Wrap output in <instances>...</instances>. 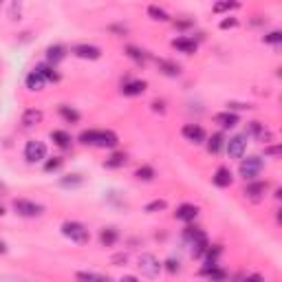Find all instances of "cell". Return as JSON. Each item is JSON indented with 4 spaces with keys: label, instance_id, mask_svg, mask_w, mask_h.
<instances>
[{
    "label": "cell",
    "instance_id": "1",
    "mask_svg": "<svg viewBox=\"0 0 282 282\" xmlns=\"http://www.w3.org/2000/svg\"><path fill=\"white\" fill-rule=\"evenodd\" d=\"M80 141L86 146H97V148H115L119 143V137L112 130H84L80 135Z\"/></svg>",
    "mask_w": 282,
    "mask_h": 282
},
{
    "label": "cell",
    "instance_id": "2",
    "mask_svg": "<svg viewBox=\"0 0 282 282\" xmlns=\"http://www.w3.org/2000/svg\"><path fill=\"white\" fill-rule=\"evenodd\" d=\"M62 234L78 245H86L91 240V232L82 223H78V220H66L62 225Z\"/></svg>",
    "mask_w": 282,
    "mask_h": 282
},
{
    "label": "cell",
    "instance_id": "3",
    "mask_svg": "<svg viewBox=\"0 0 282 282\" xmlns=\"http://www.w3.org/2000/svg\"><path fill=\"white\" fill-rule=\"evenodd\" d=\"M240 177L245 181H256L263 172V159L260 157H247V159H240V168H238Z\"/></svg>",
    "mask_w": 282,
    "mask_h": 282
},
{
    "label": "cell",
    "instance_id": "4",
    "mask_svg": "<svg viewBox=\"0 0 282 282\" xmlns=\"http://www.w3.org/2000/svg\"><path fill=\"white\" fill-rule=\"evenodd\" d=\"M141 269V274L146 276V278H157L159 276V271H161V263L157 260V256H152V254H141L139 256V265H137Z\"/></svg>",
    "mask_w": 282,
    "mask_h": 282
},
{
    "label": "cell",
    "instance_id": "5",
    "mask_svg": "<svg viewBox=\"0 0 282 282\" xmlns=\"http://www.w3.org/2000/svg\"><path fill=\"white\" fill-rule=\"evenodd\" d=\"M11 205H13V209H16V214H20V216H40V214L44 212V207L40 203L27 201V198H16Z\"/></svg>",
    "mask_w": 282,
    "mask_h": 282
},
{
    "label": "cell",
    "instance_id": "6",
    "mask_svg": "<svg viewBox=\"0 0 282 282\" xmlns=\"http://www.w3.org/2000/svg\"><path fill=\"white\" fill-rule=\"evenodd\" d=\"M47 157V146H44L42 141H29L27 146H24V159L31 163H38L42 161V159Z\"/></svg>",
    "mask_w": 282,
    "mask_h": 282
},
{
    "label": "cell",
    "instance_id": "7",
    "mask_svg": "<svg viewBox=\"0 0 282 282\" xmlns=\"http://www.w3.org/2000/svg\"><path fill=\"white\" fill-rule=\"evenodd\" d=\"M245 148H247V135H236L227 141V155L232 159H243Z\"/></svg>",
    "mask_w": 282,
    "mask_h": 282
},
{
    "label": "cell",
    "instance_id": "8",
    "mask_svg": "<svg viewBox=\"0 0 282 282\" xmlns=\"http://www.w3.org/2000/svg\"><path fill=\"white\" fill-rule=\"evenodd\" d=\"M73 53L82 60H99L101 58V49L93 47V44H78V47H73Z\"/></svg>",
    "mask_w": 282,
    "mask_h": 282
},
{
    "label": "cell",
    "instance_id": "9",
    "mask_svg": "<svg viewBox=\"0 0 282 282\" xmlns=\"http://www.w3.org/2000/svg\"><path fill=\"white\" fill-rule=\"evenodd\" d=\"M183 137H186L188 141L203 143L205 141V130L201 126H196V124H188V126H183Z\"/></svg>",
    "mask_w": 282,
    "mask_h": 282
},
{
    "label": "cell",
    "instance_id": "10",
    "mask_svg": "<svg viewBox=\"0 0 282 282\" xmlns=\"http://www.w3.org/2000/svg\"><path fill=\"white\" fill-rule=\"evenodd\" d=\"M267 188H269V183L267 181H251L249 186L245 188V194H247L249 198H254V201H258V198L267 192Z\"/></svg>",
    "mask_w": 282,
    "mask_h": 282
},
{
    "label": "cell",
    "instance_id": "11",
    "mask_svg": "<svg viewBox=\"0 0 282 282\" xmlns=\"http://www.w3.org/2000/svg\"><path fill=\"white\" fill-rule=\"evenodd\" d=\"M196 214H198V207H196V205H192V203H183L181 207L177 209V214H174V216H177L179 220H186V223H189V220L196 218Z\"/></svg>",
    "mask_w": 282,
    "mask_h": 282
},
{
    "label": "cell",
    "instance_id": "12",
    "mask_svg": "<svg viewBox=\"0 0 282 282\" xmlns=\"http://www.w3.org/2000/svg\"><path fill=\"white\" fill-rule=\"evenodd\" d=\"M146 89H148L146 82H143V80H135V82H128L124 89H121V93L128 95V97H137V95L146 93Z\"/></svg>",
    "mask_w": 282,
    "mask_h": 282
},
{
    "label": "cell",
    "instance_id": "13",
    "mask_svg": "<svg viewBox=\"0 0 282 282\" xmlns=\"http://www.w3.org/2000/svg\"><path fill=\"white\" fill-rule=\"evenodd\" d=\"M214 121H216L220 128H234L236 124H238V115H236V112L225 110V112H218V115H214Z\"/></svg>",
    "mask_w": 282,
    "mask_h": 282
},
{
    "label": "cell",
    "instance_id": "14",
    "mask_svg": "<svg viewBox=\"0 0 282 282\" xmlns=\"http://www.w3.org/2000/svg\"><path fill=\"white\" fill-rule=\"evenodd\" d=\"M234 181L232 172H229V168H218L216 172H214V186L218 188H229Z\"/></svg>",
    "mask_w": 282,
    "mask_h": 282
},
{
    "label": "cell",
    "instance_id": "15",
    "mask_svg": "<svg viewBox=\"0 0 282 282\" xmlns=\"http://www.w3.org/2000/svg\"><path fill=\"white\" fill-rule=\"evenodd\" d=\"M172 47L177 49V51H181V53H188V55L196 53V42H194V40H189V38H177V40H172Z\"/></svg>",
    "mask_w": 282,
    "mask_h": 282
},
{
    "label": "cell",
    "instance_id": "16",
    "mask_svg": "<svg viewBox=\"0 0 282 282\" xmlns=\"http://www.w3.org/2000/svg\"><path fill=\"white\" fill-rule=\"evenodd\" d=\"M42 110H38V108H29V110H24V115H22V124L27 126V128H31V126H38L40 121H42Z\"/></svg>",
    "mask_w": 282,
    "mask_h": 282
},
{
    "label": "cell",
    "instance_id": "17",
    "mask_svg": "<svg viewBox=\"0 0 282 282\" xmlns=\"http://www.w3.org/2000/svg\"><path fill=\"white\" fill-rule=\"evenodd\" d=\"M66 58V49L62 47V44H53V47L47 49V60L51 64H58L62 62V60Z\"/></svg>",
    "mask_w": 282,
    "mask_h": 282
},
{
    "label": "cell",
    "instance_id": "18",
    "mask_svg": "<svg viewBox=\"0 0 282 282\" xmlns=\"http://www.w3.org/2000/svg\"><path fill=\"white\" fill-rule=\"evenodd\" d=\"M78 282H112L108 276H101V274H93V271H78L75 274Z\"/></svg>",
    "mask_w": 282,
    "mask_h": 282
},
{
    "label": "cell",
    "instance_id": "19",
    "mask_svg": "<svg viewBox=\"0 0 282 282\" xmlns=\"http://www.w3.org/2000/svg\"><path fill=\"white\" fill-rule=\"evenodd\" d=\"M44 84H47V80H44L42 75L38 73V71H31V73L27 75V89H31V91H42Z\"/></svg>",
    "mask_w": 282,
    "mask_h": 282
},
{
    "label": "cell",
    "instance_id": "20",
    "mask_svg": "<svg viewBox=\"0 0 282 282\" xmlns=\"http://www.w3.org/2000/svg\"><path fill=\"white\" fill-rule=\"evenodd\" d=\"M51 139H53V143L60 148H71V141H73L69 132H64V130H53L51 132Z\"/></svg>",
    "mask_w": 282,
    "mask_h": 282
},
{
    "label": "cell",
    "instance_id": "21",
    "mask_svg": "<svg viewBox=\"0 0 282 282\" xmlns=\"http://www.w3.org/2000/svg\"><path fill=\"white\" fill-rule=\"evenodd\" d=\"M117 238H119V234H117V229H112V227L104 229V232L99 234V243L104 245V247H112V245L117 243Z\"/></svg>",
    "mask_w": 282,
    "mask_h": 282
},
{
    "label": "cell",
    "instance_id": "22",
    "mask_svg": "<svg viewBox=\"0 0 282 282\" xmlns=\"http://www.w3.org/2000/svg\"><path fill=\"white\" fill-rule=\"evenodd\" d=\"M157 64H159V69L166 75H170V78H177V75L181 73V66L174 64V62H168V60H157Z\"/></svg>",
    "mask_w": 282,
    "mask_h": 282
},
{
    "label": "cell",
    "instance_id": "23",
    "mask_svg": "<svg viewBox=\"0 0 282 282\" xmlns=\"http://www.w3.org/2000/svg\"><path fill=\"white\" fill-rule=\"evenodd\" d=\"M207 249H209V245H207V238L205 236H201L198 240H194L192 243V256L194 258H201V256L207 254Z\"/></svg>",
    "mask_w": 282,
    "mask_h": 282
},
{
    "label": "cell",
    "instance_id": "24",
    "mask_svg": "<svg viewBox=\"0 0 282 282\" xmlns=\"http://www.w3.org/2000/svg\"><path fill=\"white\" fill-rule=\"evenodd\" d=\"M203 276H207L212 282H225V278H227V274L223 269H218V267H205Z\"/></svg>",
    "mask_w": 282,
    "mask_h": 282
},
{
    "label": "cell",
    "instance_id": "25",
    "mask_svg": "<svg viewBox=\"0 0 282 282\" xmlns=\"http://www.w3.org/2000/svg\"><path fill=\"white\" fill-rule=\"evenodd\" d=\"M126 161H128V157L124 155V152H115L110 159H106L104 166L106 168H121V166H126Z\"/></svg>",
    "mask_w": 282,
    "mask_h": 282
},
{
    "label": "cell",
    "instance_id": "26",
    "mask_svg": "<svg viewBox=\"0 0 282 282\" xmlns=\"http://www.w3.org/2000/svg\"><path fill=\"white\" fill-rule=\"evenodd\" d=\"M148 16L152 20H161V22H168V20H170L168 11H163L161 7H157V4H150V7H148Z\"/></svg>",
    "mask_w": 282,
    "mask_h": 282
},
{
    "label": "cell",
    "instance_id": "27",
    "mask_svg": "<svg viewBox=\"0 0 282 282\" xmlns=\"http://www.w3.org/2000/svg\"><path fill=\"white\" fill-rule=\"evenodd\" d=\"M60 115H62L66 121H71V124H75V121H80V112L75 110V108H69V106H66V104L60 106Z\"/></svg>",
    "mask_w": 282,
    "mask_h": 282
},
{
    "label": "cell",
    "instance_id": "28",
    "mask_svg": "<svg viewBox=\"0 0 282 282\" xmlns=\"http://www.w3.org/2000/svg\"><path fill=\"white\" fill-rule=\"evenodd\" d=\"M223 135L220 132H216V135H212V139L207 141V150L212 152V155H216V152H220V148H223Z\"/></svg>",
    "mask_w": 282,
    "mask_h": 282
},
{
    "label": "cell",
    "instance_id": "29",
    "mask_svg": "<svg viewBox=\"0 0 282 282\" xmlns=\"http://www.w3.org/2000/svg\"><path fill=\"white\" fill-rule=\"evenodd\" d=\"M135 177L139 179V181H152V179H155L157 174H155V170H152L150 166H141V168H137Z\"/></svg>",
    "mask_w": 282,
    "mask_h": 282
},
{
    "label": "cell",
    "instance_id": "30",
    "mask_svg": "<svg viewBox=\"0 0 282 282\" xmlns=\"http://www.w3.org/2000/svg\"><path fill=\"white\" fill-rule=\"evenodd\" d=\"M35 71H38V73H40V75H42V78H44V80H47V82H58V80H60V75H58V73H55V71H53V69H51V66H47V64H42V66H38V69H35Z\"/></svg>",
    "mask_w": 282,
    "mask_h": 282
},
{
    "label": "cell",
    "instance_id": "31",
    "mask_svg": "<svg viewBox=\"0 0 282 282\" xmlns=\"http://www.w3.org/2000/svg\"><path fill=\"white\" fill-rule=\"evenodd\" d=\"M126 53H128V58H132L135 62H143V60H146V53H143L141 49H137V47H128Z\"/></svg>",
    "mask_w": 282,
    "mask_h": 282
},
{
    "label": "cell",
    "instance_id": "32",
    "mask_svg": "<svg viewBox=\"0 0 282 282\" xmlns=\"http://www.w3.org/2000/svg\"><path fill=\"white\" fill-rule=\"evenodd\" d=\"M166 207H168V203L159 198V201H152V203L146 205V212L148 214H155V212H161V209H166Z\"/></svg>",
    "mask_w": 282,
    "mask_h": 282
},
{
    "label": "cell",
    "instance_id": "33",
    "mask_svg": "<svg viewBox=\"0 0 282 282\" xmlns=\"http://www.w3.org/2000/svg\"><path fill=\"white\" fill-rule=\"evenodd\" d=\"M84 181V179H82V174H71V177H66V179H62V186L64 188H71V186H80V183Z\"/></svg>",
    "mask_w": 282,
    "mask_h": 282
},
{
    "label": "cell",
    "instance_id": "34",
    "mask_svg": "<svg viewBox=\"0 0 282 282\" xmlns=\"http://www.w3.org/2000/svg\"><path fill=\"white\" fill-rule=\"evenodd\" d=\"M263 40L267 44H280L282 42V33L280 31H271V33H267Z\"/></svg>",
    "mask_w": 282,
    "mask_h": 282
},
{
    "label": "cell",
    "instance_id": "35",
    "mask_svg": "<svg viewBox=\"0 0 282 282\" xmlns=\"http://www.w3.org/2000/svg\"><path fill=\"white\" fill-rule=\"evenodd\" d=\"M58 168H62V159H60V157H53L51 161L44 163V170H47V172H53V170H58Z\"/></svg>",
    "mask_w": 282,
    "mask_h": 282
},
{
    "label": "cell",
    "instance_id": "36",
    "mask_svg": "<svg viewBox=\"0 0 282 282\" xmlns=\"http://www.w3.org/2000/svg\"><path fill=\"white\" fill-rule=\"evenodd\" d=\"M238 7V2H216L214 4V11L220 13V11H227V9H236Z\"/></svg>",
    "mask_w": 282,
    "mask_h": 282
},
{
    "label": "cell",
    "instance_id": "37",
    "mask_svg": "<svg viewBox=\"0 0 282 282\" xmlns=\"http://www.w3.org/2000/svg\"><path fill=\"white\" fill-rule=\"evenodd\" d=\"M166 269L170 271V274H179V269H181V265H179V260H174V258H170L166 263Z\"/></svg>",
    "mask_w": 282,
    "mask_h": 282
},
{
    "label": "cell",
    "instance_id": "38",
    "mask_svg": "<svg viewBox=\"0 0 282 282\" xmlns=\"http://www.w3.org/2000/svg\"><path fill=\"white\" fill-rule=\"evenodd\" d=\"M265 155H269V157H280V146H265Z\"/></svg>",
    "mask_w": 282,
    "mask_h": 282
},
{
    "label": "cell",
    "instance_id": "39",
    "mask_svg": "<svg viewBox=\"0 0 282 282\" xmlns=\"http://www.w3.org/2000/svg\"><path fill=\"white\" fill-rule=\"evenodd\" d=\"M236 24H238V20L229 18V20H223V22H220V29H232V27H236Z\"/></svg>",
    "mask_w": 282,
    "mask_h": 282
},
{
    "label": "cell",
    "instance_id": "40",
    "mask_svg": "<svg viewBox=\"0 0 282 282\" xmlns=\"http://www.w3.org/2000/svg\"><path fill=\"white\" fill-rule=\"evenodd\" d=\"M243 282H265V278L260 274H251V276H247Z\"/></svg>",
    "mask_w": 282,
    "mask_h": 282
},
{
    "label": "cell",
    "instance_id": "41",
    "mask_svg": "<svg viewBox=\"0 0 282 282\" xmlns=\"http://www.w3.org/2000/svg\"><path fill=\"white\" fill-rule=\"evenodd\" d=\"M128 260V256L126 254H117V256H112V263L115 265H121V263H126Z\"/></svg>",
    "mask_w": 282,
    "mask_h": 282
},
{
    "label": "cell",
    "instance_id": "42",
    "mask_svg": "<svg viewBox=\"0 0 282 282\" xmlns=\"http://www.w3.org/2000/svg\"><path fill=\"white\" fill-rule=\"evenodd\" d=\"M229 108H251L249 104H236V101H232V104H227Z\"/></svg>",
    "mask_w": 282,
    "mask_h": 282
},
{
    "label": "cell",
    "instance_id": "43",
    "mask_svg": "<svg viewBox=\"0 0 282 282\" xmlns=\"http://www.w3.org/2000/svg\"><path fill=\"white\" fill-rule=\"evenodd\" d=\"M119 282H139V278H135V276H124Z\"/></svg>",
    "mask_w": 282,
    "mask_h": 282
},
{
    "label": "cell",
    "instance_id": "44",
    "mask_svg": "<svg viewBox=\"0 0 282 282\" xmlns=\"http://www.w3.org/2000/svg\"><path fill=\"white\" fill-rule=\"evenodd\" d=\"M0 254H7V245H4L2 240H0Z\"/></svg>",
    "mask_w": 282,
    "mask_h": 282
},
{
    "label": "cell",
    "instance_id": "45",
    "mask_svg": "<svg viewBox=\"0 0 282 282\" xmlns=\"http://www.w3.org/2000/svg\"><path fill=\"white\" fill-rule=\"evenodd\" d=\"M2 214H4V209H2V205H0V216H2Z\"/></svg>",
    "mask_w": 282,
    "mask_h": 282
}]
</instances>
